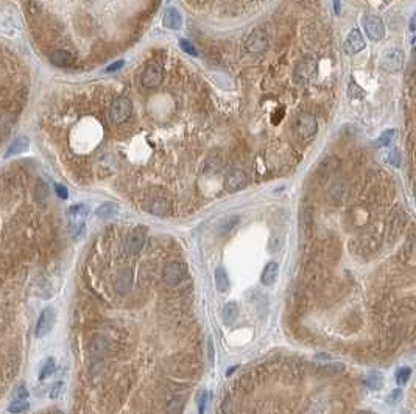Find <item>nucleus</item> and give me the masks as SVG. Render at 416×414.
Masks as SVG:
<instances>
[{
  "instance_id": "nucleus-7",
  "label": "nucleus",
  "mask_w": 416,
  "mask_h": 414,
  "mask_svg": "<svg viewBox=\"0 0 416 414\" xmlns=\"http://www.w3.org/2000/svg\"><path fill=\"white\" fill-rule=\"evenodd\" d=\"M184 276H185V265L181 262H172L169 265H165L162 270V279L170 286L178 285L184 279Z\"/></svg>"
},
{
  "instance_id": "nucleus-20",
  "label": "nucleus",
  "mask_w": 416,
  "mask_h": 414,
  "mask_svg": "<svg viewBox=\"0 0 416 414\" xmlns=\"http://www.w3.org/2000/svg\"><path fill=\"white\" fill-rule=\"evenodd\" d=\"M30 147V139L25 137V136H20L17 139L13 140V143L10 145L8 151L5 153V157H11V156H16L19 153H24L27 148Z\"/></svg>"
},
{
  "instance_id": "nucleus-30",
  "label": "nucleus",
  "mask_w": 416,
  "mask_h": 414,
  "mask_svg": "<svg viewBox=\"0 0 416 414\" xmlns=\"http://www.w3.org/2000/svg\"><path fill=\"white\" fill-rule=\"evenodd\" d=\"M28 408V402L27 400H20V399H16L10 406H8V411L13 412V414H19Z\"/></svg>"
},
{
  "instance_id": "nucleus-19",
  "label": "nucleus",
  "mask_w": 416,
  "mask_h": 414,
  "mask_svg": "<svg viewBox=\"0 0 416 414\" xmlns=\"http://www.w3.org/2000/svg\"><path fill=\"white\" fill-rule=\"evenodd\" d=\"M162 24H164L165 28L179 30L181 25H182V17H181L179 11L175 10V8H167L164 13V17H162Z\"/></svg>"
},
{
  "instance_id": "nucleus-31",
  "label": "nucleus",
  "mask_w": 416,
  "mask_h": 414,
  "mask_svg": "<svg viewBox=\"0 0 416 414\" xmlns=\"http://www.w3.org/2000/svg\"><path fill=\"white\" fill-rule=\"evenodd\" d=\"M385 160L391 165H394V167H399L401 165V156L398 153V150H388L387 154H385Z\"/></svg>"
},
{
  "instance_id": "nucleus-39",
  "label": "nucleus",
  "mask_w": 416,
  "mask_h": 414,
  "mask_svg": "<svg viewBox=\"0 0 416 414\" xmlns=\"http://www.w3.org/2000/svg\"><path fill=\"white\" fill-rule=\"evenodd\" d=\"M279 111H281V112H276V114L273 115V118H272L275 125H278L279 120H282V117H284V109H279Z\"/></svg>"
},
{
  "instance_id": "nucleus-21",
  "label": "nucleus",
  "mask_w": 416,
  "mask_h": 414,
  "mask_svg": "<svg viewBox=\"0 0 416 414\" xmlns=\"http://www.w3.org/2000/svg\"><path fill=\"white\" fill-rule=\"evenodd\" d=\"M215 286L220 293H224L230 289L231 286V282H230V277H228V273L223 266H218L215 270Z\"/></svg>"
},
{
  "instance_id": "nucleus-4",
  "label": "nucleus",
  "mask_w": 416,
  "mask_h": 414,
  "mask_svg": "<svg viewBox=\"0 0 416 414\" xmlns=\"http://www.w3.org/2000/svg\"><path fill=\"white\" fill-rule=\"evenodd\" d=\"M164 79V72L158 64H147L140 75V85L145 89H156Z\"/></svg>"
},
{
  "instance_id": "nucleus-23",
  "label": "nucleus",
  "mask_w": 416,
  "mask_h": 414,
  "mask_svg": "<svg viewBox=\"0 0 416 414\" xmlns=\"http://www.w3.org/2000/svg\"><path fill=\"white\" fill-rule=\"evenodd\" d=\"M131 282H133V279H131V273L130 271H127V270H123V271H120L119 274H117V280H116V288H117V292L119 293H127L128 289L131 288Z\"/></svg>"
},
{
  "instance_id": "nucleus-3",
  "label": "nucleus",
  "mask_w": 416,
  "mask_h": 414,
  "mask_svg": "<svg viewBox=\"0 0 416 414\" xmlns=\"http://www.w3.org/2000/svg\"><path fill=\"white\" fill-rule=\"evenodd\" d=\"M295 133L302 140H312L318 133V121L312 114H301L295 121Z\"/></svg>"
},
{
  "instance_id": "nucleus-5",
  "label": "nucleus",
  "mask_w": 416,
  "mask_h": 414,
  "mask_svg": "<svg viewBox=\"0 0 416 414\" xmlns=\"http://www.w3.org/2000/svg\"><path fill=\"white\" fill-rule=\"evenodd\" d=\"M56 321V312L53 307H47L43 310V313L39 315V319L36 322V330L34 335L37 338H44L46 335H49L52 332V328L55 325Z\"/></svg>"
},
{
  "instance_id": "nucleus-40",
  "label": "nucleus",
  "mask_w": 416,
  "mask_h": 414,
  "mask_svg": "<svg viewBox=\"0 0 416 414\" xmlns=\"http://www.w3.org/2000/svg\"><path fill=\"white\" fill-rule=\"evenodd\" d=\"M59 388H61V383H56L55 386H53V391H52V394H50V397H58V394H59Z\"/></svg>"
},
{
  "instance_id": "nucleus-29",
  "label": "nucleus",
  "mask_w": 416,
  "mask_h": 414,
  "mask_svg": "<svg viewBox=\"0 0 416 414\" xmlns=\"http://www.w3.org/2000/svg\"><path fill=\"white\" fill-rule=\"evenodd\" d=\"M410 377H411V369H410L408 366H404V367H401V369L396 372V382H398L399 386L407 385V382L410 380Z\"/></svg>"
},
{
  "instance_id": "nucleus-27",
  "label": "nucleus",
  "mask_w": 416,
  "mask_h": 414,
  "mask_svg": "<svg viewBox=\"0 0 416 414\" xmlns=\"http://www.w3.org/2000/svg\"><path fill=\"white\" fill-rule=\"evenodd\" d=\"M34 196L41 202L47 201V198H49V187H47V184L44 181H37L36 182V185H34Z\"/></svg>"
},
{
  "instance_id": "nucleus-17",
  "label": "nucleus",
  "mask_w": 416,
  "mask_h": 414,
  "mask_svg": "<svg viewBox=\"0 0 416 414\" xmlns=\"http://www.w3.org/2000/svg\"><path fill=\"white\" fill-rule=\"evenodd\" d=\"M111 349V341L106 337H97L89 344V352L92 357H103L106 355Z\"/></svg>"
},
{
  "instance_id": "nucleus-33",
  "label": "nucleus",
  "mask_w": 416,
  "mask_h": 414,
  "mask_svg": "<svg viewBox=\"0 0 416 414\" xmlns=\"http://www.w3.org/2000/svg\"><path fill=\"white\" fill-rule=\"evenodd\" d=\"M179 47L185 52V53H189L192 56H198V52L195 49L194 44H191L189 40H185V39H179Z\"/></svg>"
},
{
  "instance_id": "nucleus-11",
  "label": "nucleus",
  "mask_w": 416,
  "mask_h": 414,
  "mask_svg": "<svg viewBox=\"0 0 416 414\" xmlns=\"http://www.w3.org/2000/svg\"><path fill=\"white\" fill-rule=\"evenodd\" d=\"M147 240V229L143 226H137L136 229L128 235L127 240V251L130 254H139Z\"/></svg>"
},
{
  "instance_id": "nucleus-32",
  "label": "nucleus",
  "mask_w": 416,
  "mask_h": 414,
  "mask_svg": "<svg viewBox=\"0 0 416 414\" xmlns=\"http://www.w3.org/2000/svg\"><path fill=\"white\" fill-rule=\"evenodd\" d=\"M393 136H394V130L384 131L382 136H379V139H377V145L379 147H387V145H390V142L393 140Z\"/></svg>"
},
{
  "instance_id": "nucleus-26",
  "label": "nucleus",
  "mask_w": 416,
  "mask_h": 414,
  "mask_svg": "<svg viewBox=\"0 0 416 414\" xmlns=\"http://www.w3.org/2000/svg\"><path fill=\"white\" fill-rule=\"evenodd\" d=\"M167 414H182L184 411V397L176 396L167 403Z\"/></svg>"
},
{
  "instance_id": "nucleus-37",
  "label": "nucleus",
  "mask_w": 416,
  "mask_h": 414,
  "mask_svg": "<svg viewBox=\"0 0 416 414\" xmlns=\"http://www.w3.org/2000/svg\"><path fill=\"white\" fill-rule=\"evenodd\" d=\"M207 350H209V361L211 363H214V343H212V338H209L207 340Z\"/></svg>"
},
{
  "instance_id": "nucleus-6",
  "label": "nucleus",
  "mask_w": 416,
  "mask_h": 414,
  "mask_svg": "<svg viewBox=\"0 0 416 414\" xmlns=\"http://www.w3.org/2000/svg\"><path fill=\"white\" fill-rule=\"evenodd\" d=\"M268 49V36L263 30L256 28L246 37V50L249 53H262Z\"/></svg>"
},
{
  "instance_id": "nucleus-1",
  "label": "nucleus",
  "mask_w": 416,
  "mask_h": 414,
  "mask_svg": "<svg viewBox=\"0 0 416 414\" xmlns=\"http://www.w3.org/2000/svg\"><path fill=\"white\" fill-rule=\"evenodd\" d=\"M89 214L88 205L85 204H75L72 205L67 215H69V231L70 235L77 240L85 234V220Z\"/></svg>"
},
{
  "instance_id": "nucleus-9",
  "label": "nucleus",
  "mask_w": 416,
  "mask_h": 414,
  "mask_svg": "<svg viewBox=\"0 0 416 414\" xmlns=\"http://www.w3.org/2000/svg\"><path fill=\"white\" fill-rule=\"evenodd\" d=\"M404 66V52L401 49H390L382 58V69L388 73L398 72Z\"/></svg>"
},
{
  "instance_id": "nucleus-15",
  "label": "nucleus",
  "mask_w": 416,
  "mask_h": 414,
  "mask_svg": "<svg viewBox=\"0 0 416 414\" xmlns=\"http://www.w3.org/2000/svg\"><path fill=\"white\" fill-rule=\"evenodd\" d=\"M49 59H50V63L56 67H69V66L73 64V55L67 50H62V49L50 52Z\"/></svg>"
},
{
  "instance_id": "nucleus-25",
  "label": "nucleus",
  "mask_w": 416,
  "mask_h": 414,
  "mask_svg": "<svg viewBox=\"0 0 416 414\" xmlns=\"http://www.w3.org/2000/svg\"><path fill=\"white\" fill-rule=\"evenodd\" d=\"M239 224V217H228V218H224L223 221H220V224H218V227H217V231H218V234H228V232H231L234 227Z\"/></svg>"
},
{
  "instance_id": "nucleus-10",
  "label": "nucleus",
  "mask_w": 416,
  "mask_h": 414,
  "mask_svg": "<svg viewBox=\"0 0 416 414\" xmlns=\"http://www.w3.org/2000/svg\"><path fill=\"white\" fill-rule=\"evenodd\" d=\"M365 31H366V36L371 40H374V43L381 40L385 36V25L382 22V19L379 16H368L365 19Z\"/></svg>"
},
{
  "instance_id": "nucleus-24",
  "label": "nucleus",
  "mask_w": 416,
  "mask_h": 414,
  "mask_svg": "<svg viewBox=\"0 0 416 414\" xmlns=\"http://www.w3.org/2000/svg\"><path fill=\"white\" fill-rule=\"evenodd\" d=\"M366 386L372 391H377L384 386V376L382 372H377V370H372L368 374L366 380H365Z\"/></svg>"
},
{
  "instance_id": "nucleus-2",
  "label": "nucleus",
  "mask_w": 416,
  "mask_h": 414,
  "mask_svg": "<svg viewBox=\"0 0 416 414\" xmlns=\"http://www.w3.org/2000/svg\"><path fill=\"white\" fill-rule=\"evenodd\" d=\"M133 112V103L127 97L116 98L109 106V118L114 125H122L125 123Z\"/></svg>"
},
{
  "instance_id": "nucleus-8",
  "label": "nucleus",
  "mask_w": 416,
  "mask_h": 414,
  "mask_svg": "<svg viewBox=\"0 0 416 414\" xmlns=\"http://www.w3.org/2000/svg\"><path fill=\"white\" fill-rule=\"evenodd\" d=\"M246 182H248V178H246V173L243 170H239V169H234L231 172H228L226 176H224V181H223V185L228 192H239L242 190L243 187H246Z\"/></svg>"
},
{
  "instance_id": "nucleus-35",
  "label": "nucleus",
  "mask_w": 416,
  "mask_h": 414,
  "mask_svg": "<svg viewBox=\"0 0 416 414\" xmlns=\"http://www.w3.org/2000/svg\"><path fill=\"white\" fill-rule=\"evenodd\" d=\"M55 192H56V195H58L61 199H67V198H69V192H67V189L64 187V185L55 184Z\"/></svg>"
},
{
  "instance_id": "nucleus-41",
  "label": "nucleus",
  "mask_w": 416,
  "mask_h": 414,
  "mask_svg": "<svg viewBox=\"0 0 416 414\" xmlns=\"http://www.w3.org/2000/svg\"><path fill=\"white\" fill-rule=\"evenodd\" d=\"M359 414H372V411H360Z\"/></svg>"
},
{
  "instance_id": "nucleus-34",
  "label": "nucleus",
  "mask_w": 416,
  "mask_h": 414,
  "mask_svg": "<svg viewBox=\"0 0 416 414\" xmlns=\"http://www.w3.org/2000/svg\"><path fill=\"white\" fill-rule=\"evenodd\" d=\"M206 405H207V391L203 389L198 396V414H204Z\"/></svg>"
},
{
  "instance_id": "nucleus-14",
  "label": "nucleus",
  "mask_w": 416,
  "mask_h": 414,
  "mask_svg": "<svg viewBox=\"0 0 416 414\" xmlns=\"http://www.w3.org/2000/svg\"><path fill=\"white\" fill-rule=\"evenodd\" d=\"M278 274H279V265L278 262L272 260L268 262L263 270H262V274H260V283L263 286H273L278 280Z\"/></svg>"
},
{
  "instance_id": "nucleus-28",
  "label": "nucleus",
  "mask_w": 416,
  "mask_h": 414,
  "mask_svg": "<svg viewBox=\"0 0 416 414\" xmlns=\"http://www.w3.org/2000/svg\"><path fill=\"white\" fill-rule=\"evenodd\" d=\"M55 372V360L53 358H47L46 363L41 367V372H39V379L41 380H46L47 377H50Z\"/></svg>"
},
{
  "instance_id": "nucleus-36",
  "label": "nucleus",
  "mask_w": 416,
  "mask_h": 414,
  "mask_svg": "<svg viewBox=\"0 0 416 414\" xmlns=\"http://www.w3.org/2000/svg\"><path fill=\"white\" fill-rule=\"evenodd\" d=\"M16 399H20V400H25L27 399V396H28V392H27V388L24 386V385H20L19 388H17V391H16Z\"/></svg>"
},
{
  "instance_id": "nucleus-18",
  "label": "nucleus",
  "mask_w": 416,
  "mask_h": 414,
  "mask_svg": "<svg viewBox=\"0 0 416 414\" xmlns=\"http://www.w3.org/2000/svg\"><path fill=\"white\" fill-rule=\"evenodd\" d=\"M239 305L237 302L234 301H230L228 304H224L223 310H221V319H223V324L228 325V327H231L237 319H239Z\"/></svg>"
},
{
  "instance_id": "nucleus-16",
  "label": "nucleus",
  "mask_w": 416,
  "mask_h": 414,
  "mask_svg": "<svg viewBox=\"0 0 416 414\" xmlns=\"http://www.w3.org/2000/svg\"><path fill=\"white\" fill-rule=\"evenodd\" d=\"M145 209H147L152 215L165 217L170 212V202L167 199H162V198H155L145 204Z\"/></svg>"
},
{
  "instance_id": "nucleus-12",
  "label": "nucleus",
  "mask_w": 416,
  "mask_h": 414,
  "mask_svg": "<svg viewBox=\"0 0 416 414\" xmlns=\"http://www.w3.org/2000/svg\"><path fill=\"white\" fill-rule=\"evenodd\" d=\"M343 49H345V53H348V55H356V53H359L365 49V39H363L362 33L357 28L349 31V34L345 40Z\"/></svg>"
},
{
  "instance_id": "nucleus-38",
  "label": "nucleus",
  "mask_w": 416,
  "mask_h": 414,
  "mask_svg": "<svg viewBox=\"0 0 416 414\" xmlns=\"http://www.w3.org/2000/svg\"><path fill=\"white\" fill-rule=\"evenodd\" d=\"M123 61H117V63H114V64H111V66H108V69H106V72H116V70H120L122 67H123Z\"/></svg>"
},
{
  "instance_id": "nucleus-22",
  "label": "nucleus",
  "mask_w": 416,
  "mask_h": 414,
  "mask_svg": "<svg viewBox=\"0 0 416 414\" xmlns=\"http://www.w3.org/2000/svg\"><path fill=\"white\" fill-rule=\"evenodd\" d=\"M119 214V205L114 202H105L101 204L98 209L95 211V215L101 220H109L112 217H116Z\"/></svg>"
},
{
  "instance_id": "nucleus-13",
  "label": "nucleus",
  "mask_w": 416,
  "mask_h": 414,
  "mask_svg": "<svg viewBox=\"0 0 416 414\" xmlns=\"http://www.w3.org/2000/svg\"><path fill=\"white\" fill-rule=\"evenodd\" d=\"M317 61L314 59V58H310V56H307V58H302L299 63L296 64V69H295V75L299 78V79H304V81H307V79H310L312 76H314L315 73H317Z\"/></svg>"
}]
</instances>
